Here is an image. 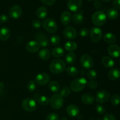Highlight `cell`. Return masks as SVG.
Here are the masks:
<instances>
[{
	"label": "cell",
	"instance_id": "8d00e7d4",
	"mask_svg": "<svg viewBox=\"0 0 120 120\" xmlns=\"http://www.w3.org/2000/svg\"><path fill=\"white\" fill-rule=\"evenodd\" d=\"M111 103L114 106H117L120 103V96L118 94H114L111 98Z\"/></svg>",
	"mask_w": 120,
	"mask_h": 120
},
{
	"label": "cell",
	"instance_id": "f5cc1de1",
	"mask_svg": "<svg viewBox=\"0 0 120 120\" xmlns=\"http://www.w3.org/2000/svg\"><path fill=\"white\" fill-rule=\"evenodd\" d=\"M89 1H96V0H87Z\"/></svg>",
	"mask_w": 120,
	"mask_h": 120
},
{
	"label": "cell",
	"instance_id": "7a4b0ae2",
	"mask_svg": "<svg viewBox=\"0 0 120 120\" xmlns=\"http://www.w3.org/2000/svg\"><path fill=\"white\" fill-rule=\"evenodd\" d=\"M91 21L94 25L97 26H102L107 21V16L102 11H97L95 12L91 16Z\"/></svg>",
	"mask_w": 120,
	"mask_h": 120
},
{
	"label": "cell",
	"instance_id": "ffe728a7",
	"mask_svg": "<svg viewBox=\"0 0 120 120\" xmlns=\"http://www.w3.org/2000/svg\"><path fill=\"white\" fill-rule=\"evenodd\" d=\"M108 77L111 80H117L120 78V70L117 68H113L108 73Z\"/></svg>",
	"mask_w": 120,
	"mask_h": 120
},
{
	"label": "cell",
	"instance_id": "30bf717a",
	"mask_svg": "<svg viewBox=\"0 0 120 120\" xmlns=\"http://www.w3.org/2000/svg\"><path fill=\"white\" fill-rule=\"evenodd\" d=\"M50 77L45 73H41L38 74L35 78V82L36 84L40 86H45L49 83Z\"/></svg>",
	"mask_w": 120,
	"mask_h": 120
},
{
	"label": "cell",
	"instance_id": "ee69618b",
	"mask_svg": "<svg viewBox=\"0 0 120 120\" xmlns=\"http://www.w3.org/2000/svg\"><path fill=\"white\" fill-rule=\"evenodd\" d=\"M103 120H116V117L111 114H106L103 117Z\"/></svg>",
	"mask_w": 120,
	"mask_h": 120
},
{
	"label": "cell",
	"instance_id": "7bdbcfd3",
	"mask_svg": "<svg viewBox=\"0 0 120 120\" xmlns=\"http://www.w3.org/2000/svg\"><path fill=\"white\" fill-rule=\"evenodd\" d=\"M46 120H59V117L57 114L52 112L47 116Z\"/></svg>",
	"mask_w": 120,
	"mask_h": 120
},
{
	"label": "cell",
	"instance_id": "e0dca14e",
	"mask_svg": "<svg viewBox=\"0 0 120 120\" xmlns=\"http://www.w3.org/2000/svg\"><path fill=\"white\" fill-rule=\"evenodd\" d=\"M66 112L71 117H76L79 116L80 112V110L78 107L74 104L69 105L66 109Z\"/></svg>",
	"mask_w": 120,
	"mask_h": 120
},
{
	"label": "cell",
	"instance_id": "7c38bea8",
	"mask_svg": "<svg viewBox=\"0 0 120 120\" xmlns=\"http://www.w3.org/2000/svg\"><path fill=\"white\" fill-rule=\"evenodd\" d=\"M22 14V9L20 6L18 5L12 6L9 9V15L12 19H17L19 18Z\"/></svg>",
	"mask_w": 120,
	"mask_h": 120
},
{
	"label": "cell",
	"instance_id": "d4e9b609",
	"mask_svg": "<svg viewBox=\"0 0 120 120\" xmlns=\"http://www.w3.org/2000/svg\"><path fill=\"white\" fill-rule=\"evenodd\" d=\"M38 56L42 60H48L50 57V52L49 51V49L46 48H43L39 52Z\"/></svg>",
	"mask_w": 120,
	"mask_h": 120
},
{
	"label": "cell",
	"instance_id": "1f68e13d",
	"mask_svg": "<svg viewBox=\"0 0 120 120\" xmlns=\"http://www.w3.org/2000/svg\"><path fill=\"white\" fill-rule=\"evenodd\" d=\"M38 102L42 106H45L50 103V99L46 96H41L38 98Z\"/></svg>",
	"mask_w": 120,
	"mask_h": 120
},
{
	"label": "cell",
	"instance_id": "7402d4cb",
	"mask_svg": "<svg viewBox=\"0 0 120 120\" xmlns=\"http://www.w3.org/2000/svg\"><path fill=\"white\" fill-rule=\"evenodd\" d=\"M103 39L106 43L109 44H114L117 41V37L114 34L111 32L105 33L103 36Z\"/></svg>",
	"mask_w": 120,
	"mask_h": 120
},
{
	"label": "cell",
	"instance_id": "603a6c76",
	"mask_svg": "<svg viewBox=\"0 0 120 120\" xmlns=\"http://www.w3.org/2000/svg\"><path fill=\"white\" fill-rule=\"evenodd\" d=\"M36 14L38 18L41 19H44L48 16V9L45 7H39L37 10H36Z\"/></svg>",
	"mask_w": 120,
	"mask_h": 120
},
{
	"label": "cell",
	"instance_id": "e575fe53",
	"mask_svg": "<svg viewBox=\"0 0 120 120\" xmlns=\"http://www.w3.org/2000/svg\"><path fill=\"white\" fill-rule=\"evenodd\" d=\"M27 90L29 91V92H33L35 91V89H36V84L35 83V81L34 80H30L26 86Z\"/></svg>",
	"mask_w": 120,
	"mask_h": 120
},
{
	"label": "cell",
	"instance_id": "8992f818",
	"mask_svg": "<svg viewBox=\"0 0 120 120\" xmlns=\"http://www.w3.org/2000/svg\"><path fill=\"white\" fill-rule=\"evenodd\" d=\"M22 108L27 112H33L37 108V103L33 98H27L23 100L22 102Z\"/></svg>",
	"mask_w": 120,
	"mask_h": 120
},
{
	"label": "cell",
	"instance_id": "c3c4849f",
	"mask_svg": "<svg viewBox=\"0 0 120 120\" xmlns=\"http://www.w3.org/2000/svg\"><path fill=\"white\" fill-rule=\"evenodd\" d=\"M101 3L99 1H96V2L94 3V7L95 8H96V9H99V8H100L101 7Z\"/></svg>",
	"mask_w": 120,
	"mask_h": 120
},
{
	"label": "cell",
	"instance_id": "5bb4252c",
	"mask_svg": "<svg viewBox=\"0 0 120 120\" xmlns=\"http://www.w3.org/2000/svg\"><path fill=\"white\" fill-rule=\"evenodd\" d=\"M64 36L68 39H74L77 35V32L76 29L71 26H69L64 28L63 31Z\"/></svg>",
	"mask_w": 120,
	"mask_h": 120
},
{
	"label": "cell",
	"instance_id": "9a60e30c",
	"mask_svg": "<svg viewBox=\"0 0 120 120\" xmlns=\"http://www.w3.org/2000/svg\"><path fill=\"white\" fill-rule=\"evenodd\" d=\"M108 53L109 55L114 58L120 56V47L116 44H111L108 47Z\"/></svg>",
	"mask_w": 120,
	"mask_h": 120
},
{
	"label": "cell",
	"instance_id": "4316f807",
	"mask_svg": "<svg viewBox=\"0 0 120 120\" xmlns=\"http://www.w3.org/2000/svg\"><path fill=\"white\" fill-rule=\"evenodd\" d=\"M77 56L75 52H69L65 56V62L68 64H72L76 62Z\"/></svg>",
	"mask_w": 120,
	"mask_h": 120
},
{
	"label": "cell",
	"instance_id": "b9f144b4",
	"mask_svg": "<svg viewBox=\"0 0 120 120\" xmlns=\"http://www.w3.org/2000/svg\"><path fill=\"white\" fill-rule=\"evenodd\" d=\"M87 84L90 89H96L98 87V83L94 80H90L89 82H87Z\"/></svg>",
	"mask_w": 120,
	"mask_h": 120
},
{
	"label": "cell",
	"instance_id": "f907efd6",
	"mask_svg": "<svg viewBox=\"0 0 120 120\" xmlns=\"http://www.w3.org/2000/svg\"><path fill=\"white\" fill-rule=\"evenodd\" d=\"M60 120H68V118H67V117H62V118H61Z\"/></svg>",
	"mask_w": 120,
	"mask_h": 120
},
{
	"label": "cell",
	"instance_id": "ba28073f",
	"mask_svg": "<svg viewBox=\"0 0 120 120\" xmlns=\"http://www.w3.org/2000/svg\"><path fill=\"white\" fill-rule=\"evenodd\" d=\"M81 65L86 69H91L94 65V60L91 56L88 54H84L80 57Z\"/></svg>",
	"mask_w": 120,
	"mask_h": 120
},
{
	"label": "cell",
	"instance_id": "d6a6232c",
	"mask_svg": "<svg viewBox=\"0 0 120 120\" xmlns=\"http://www.w3.org/2000/svg\"><path fill=\"white\" fill-rule=\"evenodd\" d=\"M67 73L71 77H76L78 75L79 71L74 66H69L66 69Z\"/></svg>",
	"mask_w": 120,
	"mask_h": 120
},
{
	"label": "cell",
	"instance_id": "d6986e66",
	"mask_svg": "<svg viewBox=\"0 0 120 120\" xmlns=\"http://www.w3.org/2000/svg\"><path fill=\"white\" fill-rule=\"evenodd\" d=\"M72 19L71 14L69 11H64L60 15L61 23L63 25H67L70 23Z\"/></svg>",
	"mask_w": 120,
	"mask_h": 120
},
{
	"label": "cell",
	"instance_id": "f35d334b",
	"mask_svg": "<svg viewBox=\"0 0 120 120\" xmlns=\"http://www.w3.org/2000/svg\"><path fill=\"white\" fill-rule=\"evenodd\" d=\"M96 111L97 114L100 115L104 114V112L105 111V109L103 105H100V104H98L96 106Z\"/></svg>",
	"mask_w": 120,
	"mask_h": 120
},
{
	"label": "cell",
	"instance_id": "836d02e7",
	"mask_svg": "<svg viewBox=\"0 0 120 120\" xmlns=\"http://www.w3.org/2000/svg\"><path fill=\"white\" fill-rule=\"evenodd\" d=\"M50 42L53 46H57L60 42V38L57 35H53L50 37Z\"/></svg>",
	"mask_w": 120,
	"mask_h": 120
},
{
	"label": "cell",
	"instance_id": "681fc988",
	"mask_svg": "<svg viewBox=\"0 0 120 120\" xmlns=\"http://www.w3.org/2000/svg\"><path fill=\"white\" fill-rule=\"evenodd\" d=\"M4 84L2 82H0V92L4 89Z\"/></svg>",
	"mask_w": 120,
	"mask_h": 120
},
{
	"label": "cell",
	"instance_id": "83f0119b",
	"mask_svg": "<svg viewBox=\"0 0 120 120\" xmlns=\"http://www.w3.org/2000/svg\"><path fill=\"white\" fill-rule=\"evenodd\" d=\"M118 11L115 8H110L107 12V17L110 20H114L118 16Z\"/></svg>",
	"mask_w": 120,
	"mask_h": 120
},
{
	"label": "cell",
	"instance_id": "52a82bcc",
	"mask_svg": "<svg viewBox=\"0 0 120 120\" xmlns=\"http://www.w3.org/2000/svg\"><path fill=\"white\" fill-rule=\"evenodd\" d=\"M90 38L91 41L94 43H98L103 37V31L100 28L97 26L93 27L90 29Z\"/></svg>",
	"mask_w": 120,
	"mask_h": 120
},
{
	"label": "cell",
	"instance_id": "277c9868",
	"mask_svg": "<svg viewBox=\"0 0 120 120\" xmlns=\"http://www.w3.org/2000/svg\"><path fill=\"white\" fill-rule=\"evenodd\" d=\"M50 105L52 109L58 110L62 107L64 104L63 97L60 96V94H55L52 96L50 100Z\"/></svg>",
	"mask_w": 120,
	"mask_h": 120
},
{
	"label": "cell",
	"instance_id": "5b68a950",
	"mask_svg": "<svg viewBox=\"0 0 120 120\" xmlns=\"http://www.w3.org/2000/svg\"><path fill=\"white\" fill-rule=\"evenodd\" d=\"M43 26L48 32L50 34L55 33L57 30V25L53 18H47L43 22Z\"/></svg>",
	"mask_w": 120,
	"mask_h": 120
},
{
	"label": "cell",
	"instance_id": "6da1fadb",
	"mask_svg": "<svg viewBox=\"0 0 120 120\" xmlns=\"http://www.w3.org/2000/svg\"><path fill=\"white\" fill-rule=\"evenodd\" d=\"M66 69V63L61 59H55L52 61L49 65V70L52 73L58 75Z\"/></svg>",
	"mask_w": 120,
	"mask_h": 120
},
{
	"label": "cell",
	"instance_id": "3957f363",
	"mask_svg": "<svg viewBox=\"0 0 120 120\" xmlns=\"http://www.w3.org/2000/svg\"><path fill=\"white\" fill-rule=\"evenodd\" d=\"M87 80L85 78L80 77L73 80L70 83V89L74 92H79L85 88Z\"/></svg>",
	"mask_w": 120,
	"mask_h": 120
},
{
	"label": "cell",
	"instance_id": "d590c367",
	"mask_svg": "<svg viewBox=\"0 0 120 120\" xmlns=\"http://www.w3.org/2000/svg\"><path fill=\"white\" fill-rule=\"evenodd\" d=\"M70 89H69V87H68L67 86L63 87L60 90V96L63 97H68V96L70 95Z\"/></svg>",
	"mask_w": 120,
	"mask_h": 120
},
{
	"label": "cell",
	"instance_id": "f6af8a7d",
	"mask_svg": "<svg viewBox=\"0 0 120 120\" xmlns=\"http://www.w3.org/2000/svg\"><path fill=\"white\" fill-rule=\"evenodd\" d=\"M43 4L47 6H52L55 3L56 0H41Z\"/></svg>",
	"mask_w": 120,
	"mask_h": 120
},
{
	"label": "cell",
	"instance_id": "9c48e42d",
	"mask_svg": "<svg viewBox=\"0 0 120 120\" xmlns=\"http://www.w3.org/2000/svg\"><path fill=\"white\" fill-rule=\"evenodd\" d=\"M110 98V94L109 91L105 90H100L96 94V100L100 104H103L107 101Z\"/></svg>",
	"mask_w": 120,
	"mask_h": 120
},
{
	"label": "cell",
	"instance_id": "f546056e",
	"mask_svg": "<svg viewBox=\"0 0 120 120\" xmlns=\"http://www.w3.org/2000/svg\"><path fill=\"white\" fill-rule=\"evenodd\" d=\"M49 89L52 92L56 94L60 90V84L56 81H51L49 83Z\"/></svg>",
	"mask_w": 120,
	"mask_h": 120
},
{
	"label": "cell",
	"instance_id": "484cf974",
	"mask_svg": "<svg viewBox=\"0 0 120 120\" xmlns=\"http://www.w3.org/2000/svg\"><path fill=\"white\" fill-rule=\"evenodd\" d=\"M64 48L67 51H69V52H73L75 50H76L77 48V43L73 41H68L64 44Z\"/></svg>",
	"mask_w": 120,
	"mask_h": 120
},
{
	"label": "cell",
	"instance_id": "816d5d0a",
	"mask_svg": "<svg viewBox=\"0 0 120 120\" xmlns=\"http://www.w3.org/2000/svg\"><path fill=\"white\" fill-rule=\"evenodd\" d=\"M101 1L104 2H110L111 0H101Z\"/></svg>",
	"mask_w": 120,
	"mask_h": 120
},
{
	"label": "cell",
	"instance_id": "4dcf8cb0",
	"mask_svg": "<svg viewBox=\"0 0 120 120\" xmlns=\"http://www.w3.org/2000/svg\"><path fill=\"white\" fill-rule=\"evenodd\" d=\"M73 21L76 25H80L84 21V16L81 13H76L72 17Z\"/></svg>",
	"mask_w": 120,
	"mask_h": 120
},
{
	"label": "cell",
	"instance_id": "8fae6325",
	"mask_svg": "<svg viewBox=\"0 0 120 120\" xmlns=\"http://www.w3.org/2000/svg\"><path fill=\"white\" fill-rule=\"evenodd\" d=\"M35 41L39 44L40 46L46 48L49 45V41L46 35L43 32H38L35 36Z\"/></svg>",
	"mask_w": 120,
	"mask_h": 120
},
{
	"label": "cell",
	"instance_id": "bcb514c9",
	"mask_svg": "<svg viewBox=\"0 0 120 120\" xmlns=\"http://www.w3.org/2000/svg\"><path fill=\"white\" fill-rule=\"evenodd\" d=\"M9 20V18L6 15H0V23H4L7 22Z\"/></svg>",
	"mask_w": 120,
	"mask_h": 120
},
{
	"label": "cell",
	"instance_id": "f1b7e54d",
	"mask_svg": "<svg viewBox=\"0 0 120 120\" xmlns=\"http://www.w3.org/2000/svg\"><path fill=\"white\" fill-rule=\"evenodd\" d=\"M64 49L61 47H55L52 50V55L55 57H61L64 55Z\"/></svg>",
	"mask_w": 120,
	"mask_h": 120
},
{
	"label": "cell",
	"instance_id": "ac0fdd59",
	"mask_svg": "<svg viewBox=\"0 0 120 120\" xmlns=\"http://www.w3.org/2000/svg\"><path fill=\"white\" fill-rule=\"evenodd\" d=\"M11 35V30L8 28L3 26L0 29V40L2 42H5L9 39Z\"/></svg>",
	"mask_w": 120,
	"mask_h": 120
},
{
	"label": "cell",
	"instance_id": "44dd1931",
	"mask_svg": "<svg viewBox=\"0 0 120 120\" xmlns=\"http://www.w3.org/2000/svg\"><path fill=\"white\" fill-rule=\"evenodd\" d=\"M82 101L84 104L86 105H91L94 103V98L93 96L90 93H85L82 95Z\"/></svg>",
	"mask_w": 120,
	"mask_h": 120
},
{
	"label": "cell",
	"instance_id": "4fadbf2b",
	"mask_svg": "<svg viewBox=\"0 0 120 120\" xmlns=\"http://www.w3.org/2000/svg\"><path fill=\"white\" fill-rule=\"evenodd\" d=\"M82 5V0H69L68 2V8L71 12H77L80 9Z\"/></svg>",
	"mask_w": 120,
	"mask_h": 120
},
{
	"label": "cell",
	"instance_id": "cb8c5ba5",
	"mask_svg": "<svg viewBox=\"0 0 120 120\" xmlns=\"http://www.w3.org/2000/svg\"><path fill=\"white\" fill-rule=\"evenodd\" d=\"M101 63L104 67L107 68H111L114 67L115 62L111 57L109 56H104L101 59Z\"/></svg>",
	"mask_w": 120,
	"mask_h": 120
},
{
	"label": "cell",
	"instance_id": "74e56055",
	"mask_svg": "<svg viewBox=\"0 0 120 120\" xmlns=\"http://www.w3.org/2000/svg\"><path fill=\"white\" fill-rule=\"evenodd\" d=\"M87 76L90 80H94L97 77V73L94 69H90L87 73Z\"/></svg>",
	"mask_w": 120,
	"mask_h": 120
},
{
	"label": "cell",
	"instance_id": "db71d44e",
	"mask_svg": "<svg viewBox=\"0 0 120 120\" xmlns=\"http://www.w3.org/2000/svg\"><path fill=\"white\" fill-rule=\"evenodd\" d=\"M119 63H120V60H119Z\"/></svg>",
	"mask_w": 120,
	"mask_h": 120
},
{
	"label": "cell",
	"instance_id": "60d3db41",
	"mask_svg": "<svg viewBox=\"0 0 120 120\" xmlns=\"http://www.w3.org/2000/svg\"><path fill=\"white\" fill-rule=\"evenodd\" d=\"M89 33H90V32H89V30L87 28H83L80 30L79 34L80 36H82V37L86 38L89 35Z\"/></svg>",
	"mask_w": 120,
	"mask_h": 120
},
{
	"label": "cell",
	"instance_id": "2e32d148",
	"mask_svg": "<svg viewBox=\"0 0 120 120\" xmlns=\"http://www.w3.org/2000/svg\"><path fill=\"white\" fill-rule=\"evenodd\" d=\"M39 44L36 41H30L26 45V49L30 53H35L39 50Z\"/></svg>",
	"mask_w": 120,
	"mask_h": 120
},
{
	"label": "cell",
	"instance_id": "ab89813d",
	"mask_svg": "<svg viewBox=\"0 0 120 120\" xmlns=\"http://www.w3.org/2000/svg\"><path fill=\"white\" fill-rule=\"evenodd\" d=\"M42 22L38 19H35L32 21L31 22V26L34 29H39L42 26Z\"/></svg>",
	"mask_w": 120,
	"mask_h": 120
},
{
	"label": "cell",
	"instance_id": "7dc6e473",
	"mask_svg": "<svg viewBox=\"0 0 120 120\" xmlns=\"http://www.w3.org/2000/svg\"><path fill=\"white\" fill-rule=\"evenodd\" d=\"M112 5L115 9H120V0H114Z\"/></svg>",
	"mask_w": 120,
	"mask_h": 120
}]
</instances>
